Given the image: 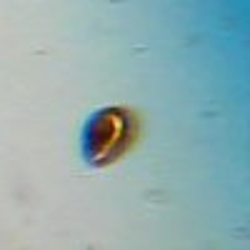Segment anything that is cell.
<instances>
[{
    "mask_svg": "<svg viewBox=\"0 0 250 250\" xmlns=\"http://www.w3.org/2000/svg\"><path fill=\"white\" fill-rule=\"evenodd\" d=\"M138 135L140 120L133 110L120 105L100 108L85 120V128H83V158L93 168H108L128 150H133Z\"/></svg>",
    "mask_w": 250,
    "mask_h": 250,
    "instance_id": "6da1fadb",
    "label": "cell"
}]
</instances>
